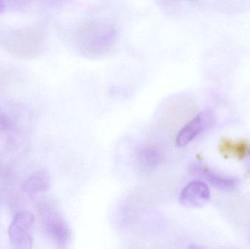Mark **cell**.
<instances>
[{"instance_id": "52a82bcc", "label": "cell", "mask_w": 250, "mask_h": 249, "mask_svg": "<svg viewBox=\"0 0 250 249\" xmlns=\"http://www.w3.org/2000/svg\"><path fill=\"white\" fill-rule=\"evenodd\" d=\"M50 178L44 171H37L23 181L21 189L23 192L32 199L40 198L49 189Z\"/></svg>"}, {"instance_id": "ba28073f", "label": "cell", "mask_w": 250, "mask_h": 249, "mask_svg": "<svg viewBox=\"0 0 250 249\" xmlns=\"http://www.w3.org/2000/svg\"><path fill=\"white\" fill-rule=\"evenodd\" d=\"M219 151L225 157H235L242 160L250 156V143L246 140L233 141L229 138H223Z\"/></svg>"}, {"instance_id": "6da1fadb", "label": "cell", "mask_w": 250, "mask_h": 249, "mask_svg": "<svg viewBox=\"0 0 250 249\" xmlns=\"http://www.w3.org/2000/svg\"><path fill=\"white\" fill-rule=\"evenodd\" d=\"M117 32L112 23L101 20L88 21L79 26L75 33L78 51L86 58L98 59L112 51Z\"/></svg>"}, {"instance_id": "30bf717a", "label": "cell", "mask_w": 250, "mask_h": 249, "mask_svg": "<svg viewBox=\"0 0 250 249\" xmlns=\"http://www.w3.org/2000/svg\"><path fill=\"white\" fill-rule=\"evenodd\" d=\"M15 126L11 118L4 113L0 112V133H9L14 130Z\"/></svg>"}, {"instance_id": "3957f363", "label": "cell", "mask_w": 250, "mask_h": 249, "mask_svg": "<svg viewBox=\"0 0 250 249\" xmlns=\"http://www.w3.org/2000/svg\"><path fill=\"white\" fill-rule=\"evenodd\" d=\"M35 222L33 213L29 211H20L15 215L8 228L10 244L14 249L32 248L33 240L30 229Z\"/></svg>"}, {"instance_id": "8fae6325", "label": "cell", "mask_w": 250, "mask_h": 249, "mask_svg": "<svg viewBox=\"0 0 250 249\" xmlns=\"http://www.w3.org/2000/svg\"><path fill=\"white\" fill-rule=\"evenodd\" d=\"M4 8H5V4H4V1L3 0H0V13L4 11Z\"/></svg>"}, {"instance_id": "8992f818", "label": "cell", "mask_w": 250, "mask_h": 249, "mask_svg": "<svg viewBox=\"0 0 250 249\" xmlns=\"http://www.w3.org/2000/svg\"><path fill=\"white\" fill-rule=\"evenodd\" d=\"M191 172L195 176L206 180L214 188L221 191H233L239 186V181L236 178L217 175L207 167L203 165L195 164L191 167Z\"/></svg>"}, {"instance_id": "277c9868", "label": "cell", "mask_w": 250, "mask_h": 249, "mask_svg": "<svg viewBox=\"0 0 250 249\" xmlns=\"http://www.w3.org/2000/svg\"><path fill=\"white\" fill-rule=\"evenodd\" d=\"M215 116L211 109H204L188 122L176 136V144L182 148L188 146L197 136L214 124Z\"/></svg>"}, {"instance_id": "7c38bea8", "label": "cell", "mask_w": 250, "mask_h": 249, "mask_svg": "<svg viewBox=\"0 0 250 249\" xmlns=\"http://www.w3.org/2000/svg\"><path fill=\"white\" fill-rule=\"evenodd\" d=\"M187 1H195V0H187Z\"/></svg>"}, {"instance_id": "5b68a950", "label": "cell", "mask_w": 250, "mask_h": 249, "mask_svg": "<svg viewBox=\"0 0 250 249\" xmlns=\"http://www.w3.org/2000/svg\"><path fill=\"white\" fill-rule=\"evenodd\" d=\"M211 193L208 186L201 181L189 183L182 190L179 196V202L187 208H201L210 200Z\"/></svg>"}, {"instance_id": "7a4b0ae2", "label": "cell", "mask_w": 250, "mask_h": 249, "mask_svg": "<svg viewBox=\"0 0 250 249\" xmlns=\"http://www.w3.org/2000/svg\"><path fill=\"white\" fill-rule=\"evenodd\" d=\"M37 208L42 230L58 248L65 249L71 241V230L54 200L37 199Z\"/></svg>"}, {"instance_id": "9c48e42d", "label": "cell", "mask_w": 250, "mask_h": 249, "mask_svg": "<svg viewBox=\"0 0 250 249\" xmlns=\"http://www.w3.org/2000/svg\"><path fill=\"white\" fill-rule=\"evenodd\" d=\"M137 162L145 171H152L161 161V154L158 149L147 145L140 147L136 152Z\"/></svg>"}]
</instances>
